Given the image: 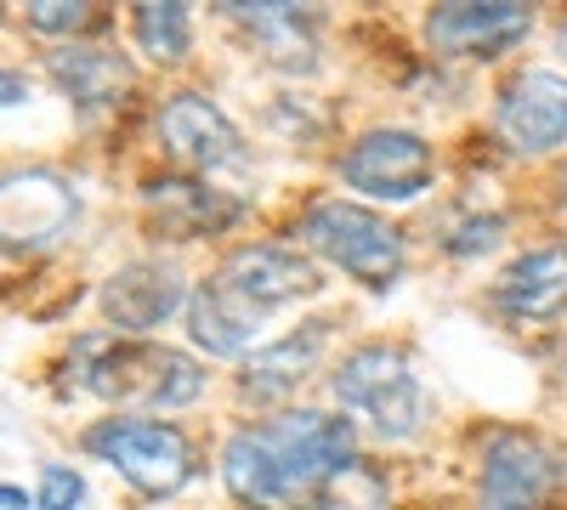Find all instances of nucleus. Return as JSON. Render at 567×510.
I'll use <instances>...</instances> for the list:
<instances>
[{"label":"nucleus","instance_id":"nucleus-1","mask_svg":"<svg viewBox=\"0 0 567 510\" xmlns=\"http://www.w3.org/2000/svg\"><path fill=\"white\" fill-rule=\"evenodd\" d=\"M358 459L352 420L323 408H290L233 431L221 448V482L250 510H312L318 488Z\"/></svg>","mask_w":567,"mask_h":510},{"label":"nucleus","instance_id":"nucleus-2","mask_svg":"<svg viewBox=\"0 0 567 510\" xmlns=\"http://www.w3.org/2000/svg\"><path fill=\"white\" fill-rule=\"evenodd\" d=\"M69 368H74L63 381L69 392H91L114 408H182L205 392V368L154 341L91 335V341H74Z\"/></svg>","mask_w":567,"mask_h":510},{"label":"nucleus","instance_id":"nucleus-3","mask_svg":"<svg viewBox=\"0 0 567 510\" xmlns=\"http://www.w3.org/2000/svg\"><path fill=\"white\" fill-rule=\"evenodd\" d=\"M85 454L114 466L136 493L165 499L176 488H187V477L199 471V448L182 426L171 420H142V414H109V420L85 426Z\"/></svg>","mask_w":567,"mask_h":510},{"label":"nucleus","instance_id":"nucleus-4","mask_svg":"<svg viewBox=\"0 0 567 510\" xmlns=\"http://www.w3.org/2000/svg\"><path fill=\"white\" fill-rule=\"evenodd\" d=\"M301 244L318 250L329 267H341L352 272L358 284L369 290H386L398 284V272H403V233L386 221V216H374L363 205H347V199H318L301 210Z\"/></svg>","mask_w":567,"mask_h":510},{"label":"nucleus","instance_id":"nucleus-5","mask_svg":"<svg viewBox=\"0 0 567 510\" xmlns=\"http://www.w3.org/2000/svg\"><path fill=\"white\" fill-rule=\"evenodd\" d=\"M329 386H336L341 408L363 414V420L381 431L386 443L414 437L420 420H425V392H420V381H414V368H409V357H403L398 346H386V341H369V346L347 352V357L336 363V375H329Z\"/></svg>","mask_w":567,"mask_h":510},{"label":"nucleus","instance_id":"nucleus-6","mask_svg":"<svg viewBox=\"0 0 567 510\" xmlns=\"http://www.w3.org/2000/svg\"><path fill=\"white\" fill-rule=\"evenodd\" d=\"M432 143L414 131L381 125V131H363L358 143L341 154V181L369 199H386V205H409L432 188Z\"/></svg>","mask_w":567,"mask_h":510},{"label":"nucleus","instance_id":"nucleus-7","mask_svg":"<svg viewBox=\"0 0 567 510\" xmlns=\"http://www.w3.org/2000/svg\"><path fill=\"white\" fill-rule=\"evenodd\" d=\"M80 199L58 170H12L0 176V250L29 256L69 233Z\"/></svg>","mask_w":567,"mask_h":510},{"label":"nucleus","instance_id":"nucleus-8","mask_svg":"<svg viewBox=\"0 0 567 510\" xmlns=\"http://www.w3.org/2000/svg\"><path fill=\"white\" fill-rule=\"evenodd\" d=\"M494 131L511 154H550L567 143V80L561 74H516L499 91Z\"/></svg>","mask_w":567,"mask_h":510},{"label":"nucleus","instance_id":"nucleus-9","mask_svg":"<svg viewBox=\"0 0 567 510\" xmlns=\"http://www.w3.org/2000/svg\"><path fill=\"white\" fill-rule=\"evenodd\" d=\"M534 29L528 7H511V0H454L425 18V40L443 58H505L516 40Z\"/></svg>","mask_w":567,"mask_h":510},{"label":"nucleus","instance_id":"nucleus-10","mask_svg":"<svg viewBox=\"0 0 567 510\" xmlns=\"http://www.w3.org/2000/svg\"><path fill=\"white\" fill-rule=\"evenodd\" d=\"M556 482V459L545 443L523 431H499L483 448V471H477V504L483 510H539V499Z\"/></svg>","mask_w":567,"mask_h":510},{"label":"nucleus","instance_id":"nucleus-11","mask_svg":"<svg viewBox=\"0 0 567 510\" xmlns=\"http://www.w3.org/2000/svg\"><path fill=\"white\" fill-rule=\"evenodd\" d=\"M221 284L227 290H239L250 306H284V301H296V295H312L323 278L318 267L307 261V250L296 244H284V239H261V244H245V250H233L221 261Z\"/></svg>","mask_w":567,"mask_h":510},{"label":"nucleus","instance_id":"nucleus-12","mask_svg":"<svg viewBox=\"0 0 567 510\" xmlns=\"http://www.w3.org/2000/svg\"><path fill=\"white\" fill-rule=\"evenodd\" d=\"M159 136L187 170H221L245 154L239 125H233L205 91H171L159 108Z\"/></svg>","mask_w":567,"mask_h":510},{"label":"nucleus","instance_id":"nucleus-13","mask_svg":"<svg viewBox=\"0 0 567 510\" xmlns=\"http://www.w3.org/2000/svg\"><path fill=\"white\" fill-rule=\"evenodd\" d=\"M182 306V278L165 261H131L103 284V312L120 335H148Z\"/></svg>","mask_w":567,"mask_h":510},{"label":"nucleus","instance_id":"nucleus-14","mask_svg":"<svg viewBox=\"0 0 567 510\" xmlns=\"http://www.w3.org/2000/svg\"><path fill=\"white\" fill-rule=\"evenodd\" d=\"M494 306L511 323H550L567 306V244H545L511 261L494 284Z\"/></svg>","mask_w":567,"mask_h":510},{"label":"nucleus","instance_id":"nucleus-15","mask_svg":"<svg viewBox=\"0 0 567 510\" xmlns=\"http://www.w3.org/2000/svg\"><path fill=\"white\" fill-rule=\"evenodd\" d=\"M142 205H148V216L165 239H199V233H216V227L239 221V205L221 199L216 188H205L194 176H154L142 188Z\"/></svg>","mask_w":567,"mask_h":510},{"label":"nucleus","instance_id":"nucleus-16","mask_svg":"<svg viewBox=\"0 0 567 510\" xmlns=\"http://www.w3.org/2000/svg\"><path fill=\"white\" fill-rule=\"evenodd\" d=\"M256 323H261V306H250L239 290H227L221 278H210V284L187 295V335L210 357H239L256 341Z\"/></svg>","mask_w":567,"mask_h":510},{"label":"nucleus","instance_id":"nucleus-17","mask_svg":"<svg viewBox=\"0 0 567 510\" xmlns=\"http://www.w3.org/2000/svg\"><path fill=\"white\" fill-rule=\"evenodd\" d=\"M45 69L80 108H114L131 91V63L120 52H103V45H63L45 58Z\"/></svg>","mask_w":567,"mask_h":510},{"label":"nucleus","instance_id":"nucleus-18","mask_svg":"<svg viewBox=\"0 0 567 510\" xmlns=\"http://www.w3.org/2000/svg\"><path fill=\"white\" fill-rule=\"evenodd\" d=\"M323 341H329L323 323H301L296 335H284V341L261 346V352L245 363V392H256V397H278V392L301 386V381L312 375V368H318Z\"/></svg>","mask_w":567,"mask_h":510},{"label":"nucleus","instance_id":"nucleus-19","mask_svg":"<svg viewBox=\"0 0 567 510\" xmlns=\"http://www.w3.org/2000/svg\"><path fill=\"white\" fill-rule=\"evenodd\" d=\"M227 12L250 29V40L272 63H284V69H296V63L307 69L312 63V12L278 7V0H267V7H227Z\"/></svg>","mask_w":567,"mask_h":510},{"label":"nucleus","instance_id":"nucleus-20","mask_svg":"<svg viewBox=\"0 0 567 510\" xmlns=\"http://www.w3.org/2000/svg\"><path fill=\"white\" fill-rule=\"evenodd\" d=\"M131 34L148 58L159 63H182L187 58V40H194V18H187V7H171V0H159V7H136L131 12Z\"/></svg>","mask_w":567,"mask_h":510},{"label":"nucleus","instance_id":"nucleus-21","mask_svg":"<svg viewBox=\"0 0 567 510\" xmlns=\"http://www.w3.org/2000/svg\"><path fill=\"white\" fill-rule=\"evenodd\" d=\"M312 510H392V488H386V477L374 471V466L352 459L347 471H336V477L318 488Z\"/></svg>","mask_w":567,"mask_h":510},{"label":"nucleus","instance_id":"nucleus-22","mask_svg":"<svg viewBox=\"0 0 567 510\" xmlns=\"http://www.w3.org/2000/svg\"><path fill=\"white\" fill-rule=\"evenodd\" d=\"M91 23H97V12L74 7V0H34L29 7V29H40V34H85Z\"/></svg>","mask_w":567,"mask_h":510},{"label":"nucleus","instance_id":"nucleus-23","mask_svg":"<svg viewBox=\"0 0 567 510\" xmlns=\"http://www.w3.org/2000/svg\"><path fill=\"white\" fill-rule=\"evenodd\" d=\"M80 499H85L80 471H69V466H45L40 471V493H34L40 510H80Z\"/></svg>","mask_w":567,"mask_h":510},{"label":"nucleus","instance_id":"nucleus-24","mask_svg":"<svg viewBox=\"0 0 567 510\" xmlns=\"http://www.w3.org/2000/svg\"><path fill=\"white\" fill-rule=\"evenodd\" d=\"M494 244H499V221L483 216V221H465L460 233L449 239V256H488Z\"/></svg>","mask_w":567,"mask_h":510},{"label":"nucleus","instance_id":"nucleus-25","mask_svg":"<svg viewBox=\"0 0 567 510\" xmlns=\"http://www.w3.org/2000/svg\"><path fill=\"white\" fill-rule=\"evenodd\" d=\"M18 103H29V74L0 69V108H18Z\"/></svg>","mask_w":567,"mask_h":510},{"label":"nucleus","instance_id":"nucleus-26","mask_svg":"<svg viewBox=\"0 0 567 510\" xmlns=\"http://www.w3.org/2000/svg\"><path fill=\"white\" fill-rule=\"evenodd\" d=\"M23 504H29L23 488H7V482H0V510H23Z\"/></svg>","mask_w":567,"mask_h":510},{"label":"nucleus","instance_id":"nucleus-27","mask_svg":"<svg viewBox=\"0 0 567 510\" xmlns=\"http://www.w3.org/2000/svg\"><path fill=\"white\" fill-rule=\"evenodd\" d=\"M561 52H567V23H561Z\"/></svg>","mask_w":567,"mask_h":510}]
</instances>
